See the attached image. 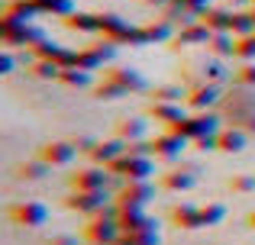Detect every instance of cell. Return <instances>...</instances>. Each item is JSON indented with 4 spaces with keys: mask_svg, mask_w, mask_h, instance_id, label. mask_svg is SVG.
<instances>
[{
    "mask_svg": "<svg viewBox=\"0 0 255 245\" xmlns=\"http://www.w3.org/2000/svg\"><path fill=\"white\" fill-rule=\"evenodd\" d=\"M100 200H104V197H100V190H75V194L68 197V207L71 210H94V207H100Z\"/></svg>",
    "mask_w": 255,
    "mask_h": 245,
    "instance_id": "obj_8",
    "label": "cell"
},
{
    "mask_svg": "<svg viewBox=\"0 0 255 245\" xmlns=\"http://www.w3.org/2000/svg\"><path fill=\"white\" fill-rule=\"evenodd\" d=\"M149 184L145 181H129V187L123 190V203H132V207H142L145 200H149Z\"/></svg>",
    "mask_w": 255,
    "mask_h": 245,
    "instance_id": "obj_10",
    "label": "cell"
},
{
    "mask_svg": "<svg viewBox=\"0 0 255 245\" xmlns=\"http://www.w3.org/2000/svg\"><path fill=\"white\" fill-rule=\"evenodd\" d=\"M142 129H145L142 120H123V123H120V139H139Z\"/></svg>",
    "mask_w": 255,
    "mask_h": 245,
    "instance_id": "obj_16",
    "label": "cell"
},
{
    "mask_svg": "<svg viewBox=\"0 0 255 245\" xmlns=\"http://www.w3.org/2000/svg\"><path fill=\"white\" fill-rule=\"evenodd\" d=\"M10 220L19 223V226H42L49 220V210L39 200H23V203H13L10 207Z\"/></svg>",
    "mask_w": 255,
    "mask_h": 245,
    "instance_id": "obj_1",
    "label": "cell"
},
{
    "mask_svg": "<svg viewBox=\"0 0 255 245\" xmlns=\"http://www.w3.org/2000/svg\"><path fill=\"white\" fill-rule=\"evenodd\" d=\"M217 149L220 152H243L246 149V132L243 129H220L217 132Z\"/></svg>",
    "mask_w": 255,
    "mask_h": 245,
    "instance_id": "obj_7",
    "label": "cell"
},
{
    "mask_svg": "<svg viewBox=\"0 0 255 245\" xmlns=\"http://www.w3.org/2000/svg\"><path fill=\"white\" fill-rule=\"evenodd\" d=\"M152 116H158L165 126H174L184 120V113H181V103H155L152 107Z\"/></svg>",
    "mask_w": 255,
    "mask_h": 245,
    "instance_id": "obj_11",
    "label": "cell"
},
{
    "mask_svg": "<svg viewBox=\"0 0 255 245\" xmlns=\"http://www.w3.org/2000/svg\"><path fill=\"white\" fill-rule=\"evenodd\" d=\"M120 155H126L123 142H100V145H94V149H91V158H94V162H104V164L117 162Z\"/></svg>",
    "mask_w": 255,
    "mask_h": 245,
    "instance_id": "obj_9",
    "label": "cell"
},
{
    "mask_svg": "<svg viewBox=\"0 0 255 245\" xmlns=\"http://www.w3.org/2000/svg\"><path fill=\"white\" fill-rule=\"evenodd\" d=\"M233 45H236V49H233L236 58H243V62H255V32H252V36H239Z\"/></svg>",
    "mask_w": 255,
    "mask_h": 245,
    "instance_id": "obj_12",
    "label": "cell"
},
{
    "mask_svg": "<svg viewBox=\"0 0 255 245\" xmlns=\"http://www.w3.org/2000/svg\"><path fill=\"white\" fill-rule=\"evenodd\" d=\"M246 223H249V229H255V210H252L249 216H246Z\"/></svg>",
    "mask_w": 255,
    "mask_h": 245,
    "instance_id": "obj_22",
    "label": "cell"
},
{
    "mask_svg": "<svg viewBox=\"0 0 255 245\" xmlns=\"http://www.w3.org/2000/svg\"><path fill=\"white\" fill-rule=\"evenodd\" d=\"M252 19H255V10H252Z\"/></svg>",
    "mask_w": 255,
    "mask_h": 245,
    "instance_id": "obj_23",
    "label": "cell"
},
{
    "mask_svg": "<svg viewBox=\"0 0 255 245\" xmlns=\"http://www.w3.org/2000/svg\"><path fill=\"white\" fill-rule=\"evenodd\" d=\"M132 236V242H136V245H162V236H158L155 233V229H139V233H129Z\"/></svg>",
    "mask_w": 255,
    "mask_h": 245,
    "instance_id": "obj_17",
    "label": "cell"
},
{
    "mask_svg": "<svg viewBox=\"0 0 255 245\" xmlns=\"http://www.w3.org/2000/svg\"><path fill=\"white\" fill-rule=\"evenodd\" d=\"M230 190H236V194H249V190H255V177H249V174L230 177Z\"/></svg>",
    "mask_w": 255,
    "mask_h": 245,
    "instance_id": "obj_18",
    "label": "cell"
},
{
    "mask_svg": "<svg viewBox=\"0 0 255 245\" xmlns=\"http://www.w3.org/2000/svg\"><path fill=\"white\" fill-rule=\"evenodd\" d=\"M152 155H158V158H174V155H181V149H184V136H178V132H165V136H158V139H152Z\"/></svg>",
    "mask_w": 255,
    "mask_h": 245,
    "instance_id": "obj_4",
    "label": "cell"
},
{
    "mask_svg": "<svg viewBox=\"0 0 255 245\" xmlns=\"http://www.w3.org/2000/svg\"><path fill=\"white\" fill-rule=\"evenodd\" d=\"M171 223L178 229H200V207H191V203H181V207H171Z\"/></svg>",
    "mask_w": 255,
    "mask_h": 245,
    "instance_id": "obj_5",
    "label": "cell"
},
{
    "mask_svg": "<svg viewBox=\"0 0 255 245\" xmlns=\"http://www.w3.org/2000/svg\"><path fill=\"white\" fill-rule=\"evenodd\" d=\"M68 23L78 26V29H94V23H100V19H94V16H71Z\"/></svg>",
    "mask_w": 255,
    "mask_h": 245,
    "instance_id": "obj_21",
    "label": "cell"
},
{
    "mask_svg": "<svg viewBox=\"0 0 255 245\" xmlns=\"http://www.w3.org/2000/svg\"><path fill=\"white\" fill-rule=\"evenodd\" d=\"M110 171H120V174H126L129 181H145V177L152 174V162L142 155H120L117 162H110Z\"/></svg>",
    "mask_w": 255,
    "mask_h": 245,
    "instance_id": "obj_2",
    "label": "cell"
},
{
    "mask_svg": "<svg viewBox=\"0 0 255 245\" xmlns=\"http://www.w3.org/2000/svg\"><path fill=\"white\" fill-rule=\"evenodd\" d=\"M191 184H194V177L187 174V171H171V174H165L162 187L165 190H187Z\"/></svg>",
    "mask_w": 255,
    "mask_h": 245,
    "instance_id": "obj_13",
    "label": "cell"
},
{
    "mask_svg": "<svg viewBox=\"0 0 255 245\" xmlns=\"http://www.w3.org/2000/svg\"><path fill=\"white\" fill-rule=\"evenodd\" d=\"M71 187L75 190H104V171L94 164V168H81L71 177Z\"/></svg>",
    "mask_w": 255,
    "mask_h": 245,
    "instance_id": "obj_6",
    "label": "cell"
},
{
    "mask_svg": "<svg viewBox=\"0 0 255 245\" xmlns=\"http://www.w3.org/2000/svg\"><path fill=\"white\" fill-rule=\"evenodd\" d=\"M236 81H239V84H246V87H255V62H246L243 68H239Z\"/></svg>",
    "mask_w": 255,
    "mask_h": 245,
    "instance_id": "obj_19",
    "label": "cell"
},
{
    "mask_svg": "<svg viewBox=\"0 0 255 245\" xmlns=\"http://www.w3.org/2000/svg\"><path fill=\"white\" fill-rule=\"evenodd\" d=\"M223 216H226L223 203H207V207H200V223H204V226H217V223H223Z\"/></svg>",
    "mask_w": 255,
    "mask_h": 245,
    "instance_id": "obj_14",
    "label": "cell"
},
{
    "mask_svg": "<svg viewBox=\"0 0 255 245\" xmlns=\"http://www.w3.org/2000/svg\"><path fill=\"white\" fill-rule=\"evenodd\" d=\"M58 81H65V84H87V75L84 71H62Z\"/></svg>",
    "mask_w": 255,
    "mask_h": 245,
    "instance_id": "obj_20",
    "label": "cell"
},
{
    "mask_svg": "<svg viewBox=\"0 0 255 245\" xmlns=\"http://www.w3.org/2000/svg\"><path fill=\"white\" fill-rule=\"evenodd\" d=\"M78 155V149L71 142H45L39 149V162L42 164H68Z\"/></svg>",
    "mask_w": 255,
    "mask_h": 245,
    "instance_id": "obj_3",
    "label": "cell"
},
{
    "mask_svg": "<svg viewBox=\"0 0 255 245\" xmlns=\"http://www.w3.org/2000/svg\"><path fill=\"white\" fill-rule=\"evenodd\" d=\"M217 100V90L213 87H197V90H191V97H187V103H191V107H210V103Z\"/></svg>",
    "mask_w": 255,
    "mask_h": 245,
    "instance_id": "obj_15",
    "label": "cell"
}]
</instances>
